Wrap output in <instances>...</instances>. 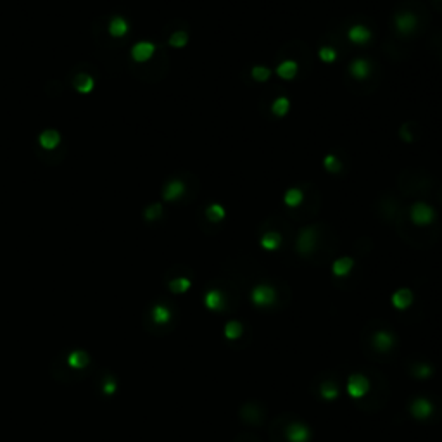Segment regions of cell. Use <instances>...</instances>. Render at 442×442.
Returning a JSON list of instances; mask_svg holds the SVG:
<instances>
[{
	"label": "cell",
	"mask_w": 442,
	"mask_h": 442,
	"mask_svg": "<svg viewBox=\"0 0 442 442\" xmlns=\"http://www.w3.org/2000/svg\"><path fill=\"white\" fill-rule=\"evenodd\" d=\"M411 300H413V294H411L410 290H406V288H401V290H397V292L392 296V302H394V306L397 309L408 308L411 304Z\"/></svg>",
	"instance_id": "cell-16"
},
{
	"label": "cell",
	"mask_w": 442,
	"mask_h": 442,
	"mask_svg": "<svg viewBox=\"0 0 442 442\" xmlns=\"http://www.w3.org/2000/svg\"><path fill=\"white\" fill-rule=\"evenodd\" d=\"M226 211L225 207L221 204H211L207 209H205V216H207V220L213 221V223H218V221H221L223 218H225Z\"/></svg>",
	"instance_id": "cell-20"
},
{
	"label": "cell",
	"mask_w": 442,
	"mask_h": 442,
	"mask_svg": "<svg viewBox=\"0 0 442 442\" xmlns=\"http://www.w3.org/2000/svg\"><path fill=\"white\" fill-rule=\"evenodd\" d=\"M253 300L257 306H268L275 300V290L268 285H257L253 290Z\"/></svg>",
	"instance_id": "cell-4"
},
{
	"label": "cell",
	"mask_w": 442,
	"mask_h": 442,
	"mask_svg": "<svg viewBox=\"0 0 442 442\" xmlns=\"http://www.w3.org/2000/svg\"><path fill=\"white\" fill-rule=\"evenodd\" d=\"M183 192H185L183 182H180V180H171V182L166 183L164 190H162V199L168 202H173V201H176V199L182 197Z\"/></svg>",
	"instance_id": "cell-5"
},
{
	"label": "cell",
	"mask_w": 442,
	"mask_h": 442,
	"mask_svg": "<svg viewBox=\"0 0 442 442\" xmlns=\"http://www.w3.org/2000/svg\"><path fill=\"white\" fill-rule=\"evenodd\" d=\"M349 73L356 79H366L371 73V66L366 59H354L349 64Z\"/></svg>",
	"instance_id": "cell-7"
},
{
	"label": "cell",
	"mask_w": 442,
	"mask_h": 442,
	"mask_svg": "<svg viewBox=\"0 0 442 442\" xmlns=\"http://www.w3.org/2000/svg\"><path fill=\"white\" fill-rule=\"evenodd\" d=\"M287 437L290 442H306L309 439V430L308 426L304 425H292L288 426Z\"/></svg>",
	"instance_id": "cell-12"
},
{
	"label": "cell",
	"mask_w": 442,
	"mask_h": 442,
	"mask_svg": "<svg viewBox=\"0 0 442 442\" xmlns=\"http://www.w3.org/2000/svg\"><path fill=\"white\" fill-rule=\"evenodd\" d=\"M189 44V35L185 32H174L173 35L170 36V45L174 48H182Z\"/></svg>",
	"instance_id": "cell-24"
},
{
	"label": "cell",
	"mask_w": 442,
	"mask_h": 442,
	"mask_svg": "<svg viewBox=\"0 0 442 442\" xmlns=\"http://www.w3.org/2000/svg\"><path fill=\"white\" fill-rule=\"evenodd\" d=\"M430 410H432V406L426 399H418V401L413 404V413L416 414V416H426V414L430 413Z\"/></svg>",
	"instance_id": "cell-25"
},
{
	"label": "cell",
	"mask_w": 442,
	"mask_h": 442,
	"mask_svg": "<svg viewBox=\"0 0 442 442\" xmlns=\"http://www.w3.org/2000/svg\"><path fill=\"white\" fill-rule=\"evenodd\" d=\"M410 218L414 225L423 226V225H430L435 218V213L430 205L425 204V202H416V204H413V207H411Z\"/></svg>",
	"instance_id": "cell-1"
},
{
	"label": "cell",
	"mask_w": 442,
	"mask_h": 442,
	"mask_svg": "<svg viewBox=\"0 0 442 442\" xmlns=\"http://www.w3.org/2000/svg\"><path fill=\"white\" fill-rule=\"evenodd\" d=\"M251 76H253L256 81H268L269 76H271V69L266 66H254L253 69H251Z\"/></svg>",
	"instance_id": "cell-21"
},
{
	"label": "cell",
	"mask_w": 442,
	"mask_h": 442,
	"mask_svg": "<svg viewBox=\"0 0 442 442\" xmlns=\"http://www.w3.org/2000/svg\"><path fill=\"white\" fill-rule=\"evenodd\" d=\"M238 327H237V323H230L228 327H226V335H230V337H235L238 333Z\"/></svg>",
	"instance_id": "cell-31"
},
{
	"label": "cell",
	"mask_w": 442,
	"mask_h": 442,
	"mask_svg": "<svg viewBox=\"0 0 442 442\" xmlns=\"http://www.w3.org/2000/svg\"><path fill=\"white\" fill-rule=\"evenodd\" d=\"M94 78L88 75H79L75 78V88L79 92V94H90L92 90H94Z\"/></svg>",
	"instance_id": "cell-17"
},
{
	"label": "cell",
	"mask_w": 442,
	"mask_h": 442,
	"mask_svg": "<svg viewBox=\"0 0 442 442\" xmlns=\"http://www.w3.org/2000/svg\"><path fill=\"white\" fill-rule=\"evenodd\" d=\"M323 166H325V170H327L328 173H332V174L339 173V171H340V168H342V164H340V161H339V159H337L335 156H332V154L325 156V159H323Z\"/></svg>",
	"instance_id": "cell-23"
},
{
	"label": "cell",
	"mask_w": 442,
	"mask_h": 442,
	"mask_svg": "<svg viewBox=\"0 0 442 442\" xmlns=\"http://www.w3.org/2000/svg\"><path fill=\"white\" fill-rule=\"evenodd\" d=\"M276 75L280 76L282 79H294L297 75V71H299V66H297L296 61H284V63H280L278 66H276Z\"/></svg>",
	"instance_id": "cell-11"
},
{
	"label": "cell",
	"mask_w": 442,
	"mask_h": 442,
	"mask_svg": "<svg viewBox=\"0 0 442 442\" xmlns=\"http://www.w3.org/2000/svg\"><path fill=\"white\" fill-rule=\"evenodd\" d=\"M302 201H304V193L299 189H288L284 195V202L288 207H297V205L302 204Z\"/></svg>",
	"instance_id": "cell-18"
},
{
	"label": "cell",
	"mask_w": 442,
	"mask_h": 442,
	"mask_svg": "<svg viewBox=\"0 0 442 442\" xmlns=\"http://www.w3.org/2000/svg\"><path fill=\"white\" fill-rule=\"evenodd\" d=\"M130 32V24H128V21L125 19V17L121 16H116L110 19L109 23V33L112 38H123V36L126 35V33Z\"/></svg>",
	"instance_id": "cell-9"
},
{
	"label": "cell",
	"mask_w": 442,
	"mask_h": 442,
	"mask_svg": "<svg viewBox=\"0 0 442 442\" xmlns=\"http://www.w3.org/2000/svg\"><path fill=\"white\" fill-rule=\"evenodd\" d=\"M395 28L401 33H411L416 28V16L413 12H401L395 16Z\"/></svg>",
	"instance_id": "cell-8"
},
{
	"label": "cell",
	"mask_w": 442,
	"mask_h": 442,
	"mask_svg": "<svg viewBox=\"0 0 442 442\" xmlns=\"http://www.w3.org/2000/svg\"><path fill=\"white\" fill-rule=\"evenodd\" d=\"M154 318L156 321H168V318H170V311L166 308H162V306H158V308L154 309Z\"/></svg>",
	"instance_id": "cell-30"
},
{
	"label": "cell",
	"mask_w": 442,
	"mask_h": 442,
	"mask_svg": "<svg viewBox=\"0 0 442 442\" xmlns=\"http://www.w3.org/2000/svg\"><path fill=\"white\" fill-rule=\"evenodd\" d=\"M288 109H290V100H288L287 97H278V99H275V102L271 104V112L275 116H278V118L287 116Z\"/></svg>",
	"instance_id": "cell-19"
},
{
	"label": "cell",
	"mask_w": 442,
	"mask_h": 442,
	"mask_svg": "<svg viewBox=\"0 0 442 442\" xmlns=\"http://www.w3.org/2000/svg\"><path fill=\"white\" fill-rule=\"evenodd\" d=\"M352 266H354V261H352L351 257H340V259H337L335 263H333L332 271H333L335 276H346L352 269Z\"/></svg>",
	"instance_id": "cell-14"
},
{
	"label": "cell",
	"mask_w": 442,
	"mask_h": 442,
	"mask_svg": "<svg viewBox=\"0 0 442 442\" xmlns=\"http://www.w3.org/2000/svg\"><path fill=\"white\" fill-rule=\"evenodd\" d=\"M318 55H320V59L323 61V63H327V64H332V63H335V59H337V50L333 47H321L320 48V52H318Z\"/></svg>",
	"instance_id": "cell-26"
},
{
	"label": "cell",
	"mask_w": 442,
	"mask_h": 442,
	"mask_svg": "<svg viewBox=\"0 0 442 442\" xmlns=\"http://www.w3.org/2000/svg\"><path fill=\"white\" fill-rule=\"evenodd\" d=\"M154 52H156L154 44H150V42H138L131 48V57L137 63H147L154 55Z\"/></svg>",
	"instance_id": "cell-2"
},
{
	"label": "cell",
	"mask_w": 442,
	"mask_h": 442,
	"mask_svg": "<svg viewBox=\"0 0 442 442\" xmlns=\"http://www.w3.org/2000/svg\"><path fill=\"white\" fill-rule=\"evenodd\" d=\"M38 142H40V145H42V149L54 150L55 147L61 143V135H59V131H55V130H45L40 133Z\"/></svg>",
	"instance_id": "cell-10"
},
{
	"label": "cell",
	"mask_w": 442,
	"mask_h": 442,
	"mask_svg": "<svg viewBox=\"0 0 442 442\" xmlns=\"http://www.w3.org/2000/svg\"><path fill=\"white\" fill-rule=\"evenodd\" d=\"M170 287L173 292H185L187 288L190 287V282L187 280V278H176V280L171 282Z\"/></svg>",
	"instance_id": "cell-28"
},
{
	"label": "cell",
	"mask_w": 442,
	"mask_h": 442,
	"mask_svg": "<svg viewBox=\"0 0 442 442\" xmlns=\"http://www.w3.org/2000/svg\"><path fill=\"white\" fill-rule=\"evenodd\" d=\"M221 304H223V297L218 290H209L205 294V306L211 309H220Z\"/></svg>",
	"instance_id": "cell-22"
},
{
	"label": "cell",
	"mask_w": 442,
	"mask_h": 442,
	"mask_svg": "<svg viewBox=\"0 0 442 442\" xmlns=\"http://www.w3.org/2000/svg\"><path fill=\"white\" fill-rule=\"evenodd\" d=\"M161 214H162L161 204H152L150 207H147L145 209V220L147 221H154V220H158V218H161Z\"/></svg>",
	"instance_id": "cell-27"
},
{
	"label": "cell",
	"mask_w": 442,
	"mask_h": 442,
	"mask_svg": "<svg viewBox=\"0 0 442 442\" xmlns=\"http://www.w3.org/2000/svg\"><path fill=\"white\" fill-rule=\"evenodd\" d=\"M377 344H379L380 349H389L391 347V335L385 333V332L379 333V335H377Z\"/></svg>",
	"instance_id": "cell-29"
},
{
	"label": "cell",
	"mask_w": 442,
	"mask_h": 442,
	"mask_svg": "<svg viewBox=\"0 0 442 442\" xmlns=\"http://www.w3.org/2000/svg\"><path fill=\"white\" fill-rule=\"evenodd\" d=\"M282 244V237L276 232H268L261 237V247L266 249V251H275L278 249Z\"/></svg>",
	"instance_id": "cell-15"
},
{
	"label": "cell",
	"mask_w": 442,
	"mask_h": 442,
	"mask_svg": "<svg viewBox=\"0 0 442 442\" xmlns=\"http://www.w3.org/2000/svg\"><path fill=\"white\" fill-rule=\"evenodd\" d=\"M368 391V382L361 375H354L349 382V392L354 397H361Z\"/></svg>",
	"instance_id": "cell-13"
},
{
	"label": "cell",
	"mask_w": 442,
	"mask_h": 442,
	"mask_svg": "<svg viewBox=\"0 0 442 442\" xmlns=\"http://www.w3.org/2000/svg\"><path fill=\"white\" fill-rule=\"evenodd\" d=\"M347 38L351 40L352 44L363 45V44H366V42H370L371 40V32L368 30L366 26H363V24H356V26L349 28Z\"/></svg>",
	"instance_id": "cell-6"
},
{
	"label": "cell",
	"mask_w": 442,
	"mask_h": 442,
	"mask_svg": "<svg viewBox=\"0 0 442 442\" xmlns=\"http://www.w3.org/2000/svg\"><path fill=\"white\" fill-rule=\"evenodd\" d=\"M316 245V230L315 228H304L299 233V238H297V249L299 253L308 254L311 253Z\"/></svg>",
	"instance_id": "cell-3"
}]
</instances>
